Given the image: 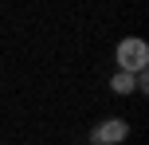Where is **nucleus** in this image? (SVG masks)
Segmentation results:
<instances>
[{
    "instance_id": "f257e3e1",
    "label": "nucleus",
    "mask_w": 149,
    "mask_h": 145,
    "mask_svg": "<svg viewBox=\"0 0 149 145\" xmlns=\"http://www.w3.org/2000/svg\"><path fill=\"white\" fill-rule=\"evenodd\" d=\"M114 63H118V71H126V75H145V67H149V43L137 39V35L122 39L118 51H114Z\"/></svg>"
},
{
    "instance_id": "f03ea898",
    "label": "nucleus",
    "mask_w": 149,
    "mask_h": 145,
    "mask_svg": "<svg viewBox=\"0 0 149 145\" xmlns=\"http://www.w3.org/2000/svg\"><path fill=\"white\" fill-rule=\"evenodd\" d=\"M130 137V122L126 118H106L90 130V145H122Z\"/></svg>"
},
{
    "instance_id": "7ed1b4c3",
    "label": "nucleus",
    "mask_w": 149,
    "mask_h": 145,
    "mask_svg": "<svg viewBox=\"0 0 149 145\" xmlns=\"http://www.w3.org/2000/svg\"><path fill=\"white\" fill-rule=\"evenodd\" d=\"M110 90L118 94V98H126V94H137V75H126V71H114V75H110Z\"/></svg>"
},
{
    "instance_id": "20e7f679",
    "label": "nucleus",
    "mask_w": 149,
    "mask_h": 145,
    "mask_svg": "<svg viewBox=\"0 0 149 145\" xmlns=\"http://www.w3.org/2000/svg\"><path fill=\"white\" fill-rule=\"evenodd\" d=\"M0 145H4V141H0Z\"/></svg>"
}]
</instances>
